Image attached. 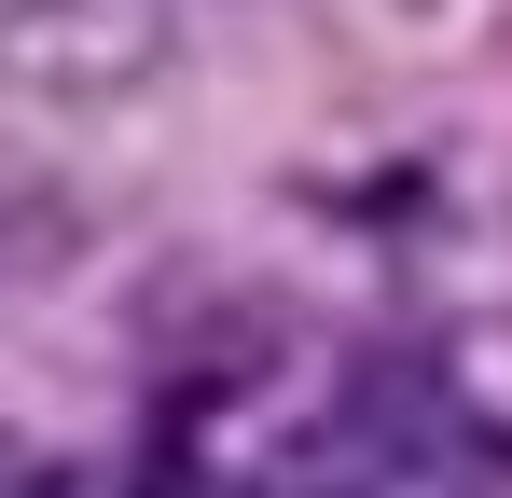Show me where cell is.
Returning <instances> with one entry per match:
<instances>
[{
    "instance_id": "2",
    "label": "cell",
    "mask_w": 512,
    "mask_h": 498,
    "mask_svg": "<svg viewBox=\"0 0 512 498\" xmlns=\"http://www.w3.org/2000/svg\"><path fill=\"white\" fill-rule=\"evenodd\" d=\"M0 498H42V471L14 457V429H0Z\"/></svg>"
},
{
    "instance_id": "1",
    "label": "cell",
    "mask_w": 512,
    "mask_h": 498,
    "mask_svg": "<svg viewBox=\"0 0 512 498\" xmlns=\"http://www.w3.org/2000/svg\"><path fill=\"white\" fill-rule=\"evenodd\" d=\"M457 429L416 374H333L305 415H277L250 471H222V498H457Z\"/></svg>"
}]
</instances>
